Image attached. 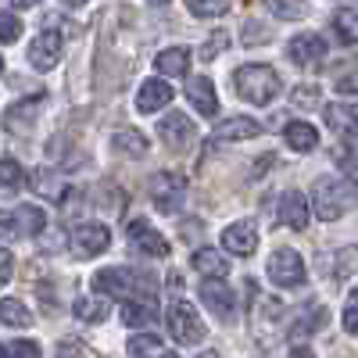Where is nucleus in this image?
<instances>
[{"label": "nucleus", "instance_id": "f257e3e1", "mask_svg": "<svg viewBox=\"0 0 358 358\" xmlns=\"http://www.w3.org/2000/svg\"><path fill=\"white\" fill-rule=\"evenodd\" d=\"M358 201V183L344 176H322L315 190H312V215L322 222H337L344 219Z\"/></svg>", "mask_w": 358, "mask_h": 358}, {"label": "nucleus", "instance_id": "f03ea898", "mask_svg": "<svg viewBox=\"0 0 358 358\" xmlns=\"http://www.w3.org/2000/svg\"><path fill=\"white\" fill-rule=\"evenodd\" d=\"M233 90H236L241 101H248L255 108H265L283 94V79L273 65H244V69L233 72Z\"/></svg>", "mask_w": 358, "mask_h": 358}, {"label": "nucleus", "instance_id": "7ed1b4c3", "mask_svg": "<svg viewBox=\"0 0 358 358\" xmlns=\"http://www.w3.org/2000/svg\"><path fill=\"white\" fill-rule=\"evenodd\" d=\"M47 226V212L36 204H18V208H0V236H11V241H22V236H36Z\"/></svg>", "mask_w": 358, "mask_h": 358}, {"label": "nucleus", "instance_id": "20e7f679", "mask_svg": "<svg viewBox=\"0 0 358 358\" xmlns=\"http://www.w3.org/2000/svg\"><path fill=\"white\" fill-rule=\"evenodd\" d=\"M165 322H169V334H172V341H176V344L194 348V344H201V341H204V322H201L197 308H194L190 301H183V297L169 305Z\"/></svg>", "mask_w": 358, "mask_h": 358}, {"label": "nucleus", "instance_id": "39448f33", "mask_svg": "<svg viewBox=\"0 0 358 358\" xmlns=\"http://www.w3.org/2000/svg\"><path fill=\"white\" fill-rule=\"evenodd\" d=\"M147 190H151V201L158 204L162 215H176L187 201V179L179 172H155Z\"/></svg>", "mask_w": 358, "mask_h": 358}, {"label": "nucleus", "instance_id": "423d86ee", "mask_svg": "<svg viewBox=\"0 0 358 358\" xmlns=\"http://www.w3.org/2000/svg\"><path fill=\"white\" fill-rule=\"evenodd\" d=\"M62 54H65V36L57 33L54 25H47L33 36V43H29V65L36 72H54L62 65Z\"/></svg>", "mask_w": 358, "mask_h": 358}, {"label": "nucleus", "instance_id": "0eeeda50", "mask_svg": "<svg viewBox=\"0 0 358 358\" xmlns=\"http://www.w3.org/2000/svg\"><path fill=\"white\" fill-rule=\"evenodd\" d=\"M268 280H273L276 287H301L308 268H305V258L297 255L294 248H276L273 255H268V265H265Z\"/></svg>", "mask_w": 358, "mask_h": 358}, {"label": "nucleus", "instance_id": "6e6552de", "mask_svg": "<svg viewBox=\"0 0 358 358\" xmlns=\"http://www.w3.org/2000/svg\"><path fill=\"white\" fill-rule=\"evenodd\" d=\"M136 287H147V280H140L126 265H108L101 273H94V290L104 297H129L136 294Z\"/></svg>", "mask_w": 358, "mask_h": 358}, {"label": "nucleus", "instance_id": "1a4fd4ad", "mask_svg": "<svg viewBox=\"0 0 358 358\" xmlns=\"http://www.w3.org/2000/svg\"><path fill=\"white\" fill-rule=\"evenodd\" d=\"M108 248H111V229L101 226V222H83V226H76L72 236H69V251H72L76 258H97V255H104Z\"/></svg>", "mask_w": 358, "mask_h": 358}, {"label": "nucleus", "instance_id": "9d476101", "mask_svg": "<svg viewBox=\"0 0 358 358\" xmlns=\"http://www.w3.org/2000/svg\"><path fill=\"white\" fill-rule=\"evenodd\" d=\"M126 241L147 258H169V241L147 222V219H129L126 222Z\"/></svg>", "mask_w": 358, "mask_h": 358}, {"label": "nucleus", "instance_id": "9b49d317", "mask_svg": "<svg viewBox=\"0 0 358 358\" xmlns=\"http://www.w3.org/2000/svg\"><path fill=\"white\" fill-rule=\"evenodd\" d=\"M158 140L165 147H172V151H187V147H194V140H197V126L183 111H169L158 122Z\"/></svg>", "mask_w": 358, "mask_h": 358}, {"label": "nucleus", "instance_id": "f8f14e48", "mask_svg": "<svg viewBox=\"0 0 358 358\" xmlns=\"http://www.w3.org/2000/svg\"><path fill=\"white\" fill-rule=\"evenodd\" d=\"M201 301L208 305V312H212L215 319H222V322H233L236 319V294L229 290V283L222 276L201 283Z\"/></svg>", "mask_w": 358, "mask_h": 358}, {"label": "nucleus", "instance_id": "ddd939ff", "mask_svg": "<svg viewBox=\"0 0 358 358\" xmlns=\"http://www.w3.org/2000/svg\"><path fill=\"white\" fill-rule=\"evenodd\" d=\"M326 50H330V43H326V36H319V33H301V36H294L287 43V57L297 69H315L326 57Z\"/></svg>", "mask_w": 358, "mask_h": 358}, {"label": "nucleus", "instance_id": "4468645a", "mask_svg": "<svg viewBox=\"0 0 358 358\" xmlns=\"http://www.w3.org/2000/svg\"><path fill=\"white\" fill-rule=\"evenodd\" d=\"M255 248H258V226L251 219L229 222L222 229V251H229L236 258H248V255H255Z\"/></svg>", "mask_w": 358, "mask_h": 358}, {"label": "nucleus", "instance_id": "2eb2a0df", "mask_svg": "<svg viewBox=\"0 0 358 358\" xmlns=\"http://www.w3.org/2000/svg\"><path fill=\"white\" fill-rule=\"evenodd\" d=\"M280 222L287 226V229H297L301 233L305 226H308V219H312V197H305L301 190H287L283 197H280Z\"/></svg>", "mask_w": 358, "mask_h": 358}, {"label": "nucleus", "instance_id": "dca6fc26", "mask_svg": "<svg viewBox=\"0 0 358 358\" xmlns=\"http://www.w3.org/2000/svg\"><path fill=\"white\" fill-rule=\"evenodd\" d=\"M172 97H176V90L165 83V79H143L140 83V90H136V111H143V115H158L162 108H169L172 104Z\"/></svg>", "mask_w": 358, "mask_h": 358}, {"label": "nucleus", "instance_id": "f3484780", "mask_svg": "<svg viewBox=\"0 0 358 358\" xmlns=\"http://www.w3.org/2000/svg\"><path fill=\"white\" fill-rule=\"evenodd\" d=\"M187 101H190L194 111L204 115V118H215V115H219V94H215V83L208 79V76L187 79Z\"/></svg>", "mask_w": 358, "mask_h": 358}, {"label": "nucleus", "instance_id": "a211bd4d", "mask_svg": "<svg viewBox=\"0 0 358 358\" xmlns=\"http://www.w3.org/2000/svg\"><path fill=\"white\" fill-rule=\"evenodd\" d=\"M262 133H265V126L258 122V118H251V115H229V118H222V122L215 126V140H229V143L258 140Z\"/></svg>", "mask_w": 358, "mask_h": 358}, {"label": "nucleus", "instance_id": "6ab92c4d", "mask_svg": "<svg viewBox=\"0 0 358 358\" xmlns=\"http://www.w3.org/2000/svg\"><path fill=\"white\" fill-rule=\"evenodd\" d=\"M40 111H43V94L25 97V101L11 104V108H8V115H4V122H8V129H11V133H15V129H18V133H29Z\"/></svg>", "mask_w": 358, "mask_h": 358}, {"label": "nucleus", "instance_id": "aec40b11", "mask_svg": "<svg viewBox=\"0 0 358 358\" xmlns=\"http://www.w3.org/2000/svg\"><path fill=\"white\" fill-rule=\"evenodd\" d=\"M326 122L341 140L358 136V104H326Z\"/></svg>", "mask_w": 358, "mask_h": 358}, {"label": "nucleus", "instance_id": "412c9836", "mask_svg": "<svg viewBox=\"0 0 358 358\" xmlns=\"http://www.w3.org/2000/svg\"><path fill=\"white\" fill-rule=\"evenodd\" d=\"M283 140H287L290 151L308 155V151H315V147H319V129H315L312 122H305V118H297V122H290V126L283 129Z\"/></svg>", "mask_w": 358, "mask_h": 358}, {"label": "nucleus", "instance_id": "4be33fe9", "mask_svg": "<svg viewBox=\"0 0 358 358\" xmlns=\"http://www.w3.org/2000/svg\"><path fill=\"white\" fill-rule=\"evenodd\" d=\"M190 265L197 268L201 276H208V280H219V276H226V273H229L226 255H222V251H215V248H201V251H194Z\"/></svg>", "mask_w": 358, "mask_h": 358}, {"label": "nucleus", "instance_id": "5701e85b", "mask_svg": "<svg viewBox=\"0 0 358 358\" xmlns=\"http://www.w3.org/2000/svg\"><path fill=\"white\" fill-rule=\"evenodd\" d=\"M155 69L162 76H187L190 72V50L187 47H165V50H158Z\"/></svg>", "mask_w": 358, "mask_h": 358}, {"label": "nucleus", "instance_id": "b1692460", "mask_svg": "<svg viewBox=\"0 0 358 358\" xmlns=\"http://www.w3.org/2000/svg\"><path fill=\"white\" fill-rule=\"evenodd\" d=\"M158 319V305L155 301H143V297H129V301L122 305V322L133 326V330H140V326H151Z\"/></svg>", "mask_w": 358, "mask_h": 358}, {"label": "nucleus", "instance_id": "393cba45", "mask_svg": "<svg viewBox=\"0 0 358 358\" xmlns=\"http://www.w3.org/2000/svg\"><path fill=\"white\" fill-rule=\"evenodd\" d=\"M111 151L126 155V158H143L147 155V136L140 129H118L111 136Z\"/></svg>", "mask_w": 358, "mask_h": 358}, {"label": "nucleus", "instance_id": "a878e982", "mask_svg": "<svg viewBox=\"0 0 358 358\" xmlns=\"http://www.w3.org/2000/svg\"><path fill=\"white\" fill-rule=\"evenodd\" d=\"M334 36L344 47L358 43V8H337L334 11Z\"/></svg>", "mask_w": 358, "mask_h": 358}, {"label": "nucleus", "instance_id": "bb28decb", "mask_svg": "<svg viewBox=\"0 0 358 358\" xmlns=\"http://www.w3.org/2000/svg\"><path fill=\"white\" fill-rule=\"evenodd\" d=\"M0 322L11 326V330H29V326H33V312L22 301H15V297H4V301H0Z\"/></svg>", "mask_w": 358, "mask_h": 358}, {"label": "nucleus", "instance_id": "cd10ccee", "mask_svg": "<svg viewBox=\"0 0 358 358\" xmlns=\"http://www.w3.org/2000/svg\"><path fill=\"white\" fill-rule=\"evenodd\" d=\"M129 355H133V358H172L169 348L162 344V337H155V334H136V337H129Z\"/></svg>", "mask_w": 358, "mask_h": 358}, {"label": "nucleus", "instance_id": "c85d7f7f", "mask_svg": "<svg viewBox=\"0 0 358 358\" xmlns=\"http://www.w3.org/2000/svg\"><path fill=\"white\" fill-rule=\"evenodd\" d=\"M43 197H50V201H62L65 197V187H69V179H62V176H54V172H36V183H33Z\"/></svg>", "mask_w": 358, "mask_h": 358}, {"label": "nucleus", "instance_id": "c756f323", "mask_svg": "<svg viewBox=\"0 0 358 358\" xmlns=\"http://www.w3.org/2000/svg\"><path fill=\"white\" fill-rule=\"evenodd\" d=\"M25 187V169L15 158H0V190H22Z\"/></svg>", "mask_w": 358, "mask_h": 358}, {"label": "nucleus", "instance_id": "7c9ffc66", "mask_svg": "<svg viewBox=\"0 0 358 358\" xmlns=\"http://www.w3.org/2000/svg\"><path fill=\"white\" fill-rule=\"evenodd\" d=\"M72 312H76L83 322H104V315H108V305L101 301V297H79V301L72 305Z\"/></svg>", "mask_w": 358, "mask_h": 358}, {"label": "nucleus", "instance_id": "2f4dec72", "mask_svg": "<svg viewBox=\"0 0 358 358\" xmlns=\"http://www.w3.org/2000/svg\"><path fill=\"white\" fill-rule=\"evenodd\" d=\"M229 0H187V11L194 18H215V15H226Z\"/></svg>", "mask_w": 358, "mask_h": 358}, {"label": "nucleus", "instance_id": "473e14b6", "mask_svg": "<svg viewBox=\"0 0 358 358\" xmlns=\"http://www.w3.org/2000/svg\"><path fill=\"white\" fill-rule=\"evenodd\" d=\"M22 18L18 15H8V11H0V43H15L22 36Z\"/></svg>", "mask_w": 358, "mask_h": 358}, {"label": "nucleus", "instance_id": "72a5a7b5", "mask_svg": "<svg viewBox=\"0 0 358 358\" xmlns=\"http://www.w3.org/2000/svg\"><path fill=\"white\" fill-rule=\"evenodd\" d=\"M276 18H301L305 15V0H268Z\"/></svg>", "mask_w": 358, "mask_h": 358}, {"label": "nucleus", "instance_id": "f704fd0d", "mask_svg": "<svg viewBox=\"0 0 358 358\" xmlns=\"http://www.w3.org/2000/svg\"><path fill=\"white\" fill-rule=\"evenodd\" d=\"M341 322H344V330H348V334H358V290H351V294H348Z\"/></svg>", "mask_w": 358, "mask_h": 358}, {"label": "nucleus", "instance_id": "c9c22d12", "mask_svg": "<svg viewBox=\"0 0 358 358\" xmlns=\"http://www.w3.org/2000/svg\"><path fill=\"white\" fill-rule=\"evenodd\" d=\"M8 358H43L36 341H11L8 344Z\"/></svg>", "mask_w": 358, "mask_h": 358}, {"label": "nucleus", "instance_id": "e433bc0d", "mask_svg": "<svg viewBox=\"0 0 358 358\" xmlns=\"http://www.w3.org/2000/svg\"><path fill=\"white\" fill-rule=\"evenodd\" d=\"M11 276H15V255H11L4 244H0V287H4Z\"/></svg>", "mask_w": 358, "mask_h": 358}, {"label": "nucleus", "instance_id": "4c0bfd02", "mask_svg": "<svg viewBox=\"0 0 358 358\" xmlns=\"http://www.w3.org/2000/svg\"><path fill=\"white\" fill-rule=\"evenodd\" d=\"M337 94H358V72L337 79Z\"/></svg>", "mask_w": 358, "mask_h": 358}, {"label": "nucleus", "instance_id": "58836bf2", "mask_svg": "<svg viewBox=\"0 0 358 358\" xmlns=\"http://www.w3.org/2000/svg\"><path fill=\"white\" fill-rule=\"evenodd\" d=\"M222 50H226V40H208L201 54H204V57H215V54H222Z\"/></svg>", "mask_w": 358, "mask_h": 358}, {"label": "nucleus", "instance_id": "ea45409f", "mask_svg": "<svg viewBox=\"0 0 358 358\" xmlns=\"http://www.w3.org/2000/svg\"><path fill=\"white\" fill-rule=\"evenodd\" d=\"M57 358H83V351L76 344H62V348H57Z\"/></svg>", "mask_w": 358, "mask_h": 358}, {"label": "nucleus", "instance_id": "a19ab883", "mask_svg": "<svg viewBox=\"0 0 358 358\" xmlns=\"http://www.w3.org/2000/svg\"><path fill=\"white\" fill-rule=\"evenodd\" d=\"M0 4H8V8H36V4H43V0H0Z\"/></svg>", "mask_w": 358, "mask_h": 358}, {"label": "nucleus", "instance_id": "79ce46f5", "mask_svg": "<svg viewBox=\"0 0 358 358\" xmlns=\"http://www.w3.org/2000/svg\"><path fill=\"white\" fill-rule=\"evenodd\" d=\"M287 358H315V355H312L305 344H297V348H290V355H287Z\"/></svg>", "mask_w": 358, "mask_h": 358}, {"label": "nucleus", "instance_id": "37998d69", "mask_svg": "<svg viewBox=\"0 0 358 358\" xmlns=\"http://www.w3.org/2000/svg\"><path fill=\"white\" fill-rule=\"evenodd\" d=\"M62 4H65V8H83L86 0H62Z\"/></svg>", "mask_w": 358, "mask_h": 358}, {"label": "nucleus", "instance_id": "c03bdc74", "mask_svg": "<svg viewBox=\"0 0 358 358\" xmlns=\"http://www.w3.org/2000/svg\"><path fill=\"white\" fill-rule=\"evenodd\" d=\"M147 4H169V0H147Z\"/></svg>", "mask_w": 358, "mask_h": 358}, {"label": "nucleus", "instance_id": "a18cd8bd", "mask_svg": "<svg viewBox=\"0 0 358 358\" xmlns=\"http://www.w3.org/2000/svg\"><path fill=\"white\" fill-rule=\"evenodd\" d=\"M0 358H8V348H0Z\"/></svg>", "mask_w": 358, "mask_h": 358}, {"label": "nucleus", "instance_id": "49530a36", "mask_svg": "<svg viewBox=\"0 0 358 358\" xmlns=\"http://www.w3.org/2000/svg\"><path fill=\"white\" fill-rule=\"evenodd\" d=\"M204 358H219V355H204Z\"/></svg>", "mask_w": 358, "mask_h": 358}, {"label": "nucleus", "instance_id": "de8ad7c7", "mask_svg": "<svg viewBox=\"0 0 358 358\" xmlns=\"http://www.w3.org/2000/svg\"><path fill=\"white\" fill-rule=\"evenodd\" d=\"M0 69H4V62H0Z\"/></svg>", "mask_w": 358, "mask_h": 358}]
</instances>
